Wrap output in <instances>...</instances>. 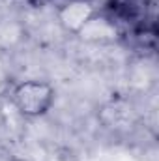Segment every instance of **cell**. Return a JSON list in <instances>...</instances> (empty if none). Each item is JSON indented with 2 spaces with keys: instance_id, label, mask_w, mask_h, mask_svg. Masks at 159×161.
<instances>
[{
  "instance_id": "cell-1",
  "label": "cell",
  "mask_w": 159,
  "mask_h": 161,
  "mask_svg": "<svg viewBox=\"0 0 159 161\" xmlns=\"http://www.w3.org/2000/svg\"><path fill=\"white\" fill-rule=\"evenodd\" d=\"M116 28L118 40L122 34L156 23L154 0H107L99 9Z\"/></svg>"
},
{
  "instance_id": "cell-2",
  "label": "cell",
  "mask_w": 159,
  "mask_h": 161,
  "mask_svg": "<svg viewBox=\"0 0 159 161\" xmlns=\"http://www.w3.org/2000/svg\"><path fill=\"white\" fill-rule=\"evenodd\" d=\"M9 97L15 109L26 118H40L45 116L56 97V90L51 82L40 79H28L13 84Z\"/></svg>"
},
{
  "instance_id": "cell-3",
  "label": "cell",
  "mask_w": 159,
  "mask_h": 161,
  "mask_svg": "<svg viewBox=\"0 0 159 161\" xmlns=\"http://www.w3.org/2000/svg\"><path fill=\"white\" fill-rule=\"evenodd\" d=\"M97 11L99 9L92 0H66L58 8V21L66 32L80 36Z\"/></svg>"
},
{
  "instance_id": "cell-4",
  "label": "cell",
  "mask_w": 159,
  "mask_h": 161,
  "mask_svg": "<svg viewBox=\"0 0 159 161\" xmlns=\"http://www.w3.org/2000/svg\"><path fill=\"white\" fill-rule=\"evenodd\" d=\"M11 88H13L11 77H9L8 69H6V68L2 66V62H0V97H2V96H8V94L11 92Z\"/></svg>"
},
{
  "instance_id": "cell-5",
  "label": "cell",
  "mask_w": 159,
  "mask_h": 161,
  "mask_svg": "<svg viewBox=\"0 0 159 161\" xmlns=\"http://www.w3.org/2000/svg\"><path fill=\"white\" fill-rule=\"evenodd\" d=\"M28 2H32L34 6H41V4H45L47 0H28Z\"/></svg>"
}]
</instances>
